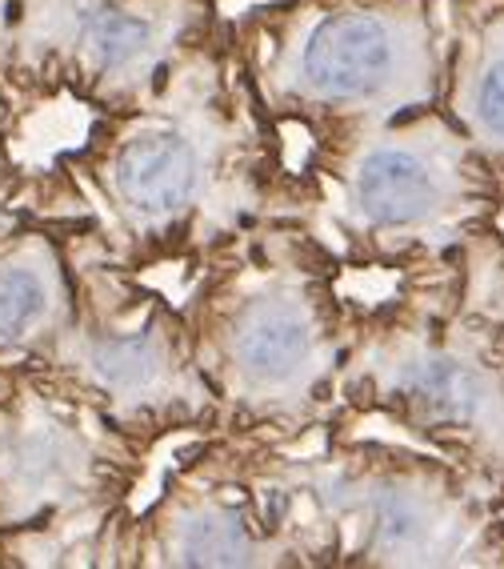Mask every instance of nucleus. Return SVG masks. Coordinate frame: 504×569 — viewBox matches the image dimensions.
I'll list each match as a JSON object with an SVG mask.
<instances>
[{"instance_id": "1", "label": "nucleus", "mask_w": 504, "mask_h": 569, "mask_svg": "<svg viewBox=\"0 0 504 569\" xmlns=\"http://www.w3.org/2000/svg\"><path fill=\"white\" fill-rule=\"evenodd\" d=\"M273 117L252 92L236 41L212 32L157 101L109 112L84 149L89 181L109 217V253H224L261 229L269 189L284 181Z\"/></svg>"}, {"instance_id": "2", "label": "nucleus", "mask_w": 504, "mask_h": 569, "mask_svg": "<svg viewBox=\"0 0 504 569\" xmlns=\"http://www.w3.org/2000/svg\"><path fill=\"white\" fill-rule=\"evenodd\" d=\"M184 317L216 429L304 438L341 406L353 326L309 233L252 229L229 244Z\"/></svg>"}, {"instance_id": "3", "label": "nucleus", "mask_w": 504, "mask_h": 569, "mask_svg": "<svg viewBox=\"0 0 504 569\" xmlns=\"http://www.w3.org/2000/svg\"><path fill=\"white\" fill-rule=\"evenodd\" d=\"M232 41L264 112L313 137L433 109L444 77L433 0H281Z\"/></svg>"}, {"instance_id": "4", "label": "nucleus", "mask_w": 504, "mask_h": 569, "mask_svg": "<svg viewBox=\"0 0 504 569\" xmlns=\"http://www.w3.org/2000/svg\"><path fill=\"white\" fill-rule=\"evenodd\" d=\"M433 109L316 137L313 201L349 261L409 264L461 217L464 149Z\"/></svg>"}, {"instance_id": "5", "label": "nucleus", "mask_w": 504, "mask_h": 569, "mask_svg": "<svg viewBox=\"0 0 504 569\" xmlns=\"http://www.w3.org/2000/svg\"><path fill=\"white\" fill-rule=\"evenodd\" d=\"M72 366L92 409L137 441L177 429H216V401L196 369L189 317L164 297L132 293L109 273V301L77 297L69 321Z\"/></svg>"}, {"instance_id": "6", "label": "nucleus", "mask_w": 504, "mask_h": 569, "mask_svg": "<svg viewBox=\"0 0 504 569\" xmlns=\"http://www.w3.org/2000/svg\"><path fill=\"white\" fill-rule=\"evenodd\" d=\"M132 558L144 566H296L304 549L276 509L264 473L229 486L169 481L144 526Z\"/></svg>"}, {"instance_id": "7", "label": "nucleus", "mask_w": 504, "mask_h": 569, "mask_svg": "<svg viewBox=\"0 0 504 569\" xmlns=\"http://www.w3.org/2000/svg\"><path fill=\"white\" fill-rule=\"evenodd\" d=\"M72 309L77 297H57V277L44 264L12 261L0 269V341H29Z\"/></svg>"}, {"instance_id": "8", "label": "nucleus", "mask_w": 504, "mask_h": 569, "mask_svg": "<svg viewBox=\"0 0 504 569\" xmlns=\"http://www.w3.org/2000/svg\"><path fill=\"white\" fill-rule=\"evenodd\" d=\"M461 112L488 144H504V57H488L468 77Z\"/></svg>"}]
</instances>
